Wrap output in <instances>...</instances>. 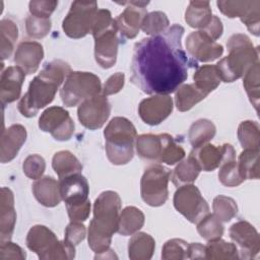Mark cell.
I'll use <instances>...</instances> for the list:
<instances>
[{
	"mask_svg": "<svg viewBox=\"0 0 260 260\" xmlns=\"http://www.w3.org/2000/svg\"><path fill=\"white\" fill-rule=\"evenodd\" d=\"M184 27L142 39L134 46L130 81L147 94L174 92L188 77L189 59L182 48Z\"/></svg>",
	"mask_w": 260,
	"mask_h": 260,
	"instance_id": "obj_1",
	"label": "cell"
},
{
	"mask_svg": "<svg viewBox=\"0 0 260 260\" xmlns=\"http://www.w3.org/2000/svg\"><path fill=\"white\" fill-rule=\"evenodd\" d=\"M71 72L68 63L62 60H53L47 63L41 72L30 81L26 93L18 103V111L24 117L30 118L48 106Z\"/></svg>",
	"mask_w": 260,
	"mask_h": 260,
	"instance_id": "obj_2",
	"label": "cell"
},
{
	"mask_svg": "<svg viewBox=\"0 0 260 260\" xmlns=\"http://www.w3.org/2000/svg\"><path fill=\"white\" fill-rule=\"evenodd\" d=\"M121 203L120 196L114 191H105L95 199L87 236L88 246L95 254L110 249L112 236L118 230Z\"/></svg>",
	"mask_w": 260,
	"mask_h": 260,
	"instance_id": "obj_3",
	"label": "cell"
},
{
	"mask_svg": "<svg viewBox=\"0 0 260 260\" xmlns=\"http://www.w3.org/2000/svg\"><path fill=\"white\" fill-rule=\"evenodd\" d=\"M226 47L229 55L215 65L221 81L233 82L245 75V73L259 62V50L255 48L251 40L242 34L233 35Z\"/></svg>",
	"mask_w": 260,
	"mask_h": 260,
	"instance_id": "obj_4",
	"label": "cell"
},
{
	"mask_svg": "<svg viewBox=\"0 0 260 260\" xmlns=\"http://www.w3.org/2000/svg\"><path fill=\"white\" fill-rule=\"evenodd\" d=\"M104 136L107 156L113 165H126L132 159L136 129L131 121L124 117L113 118L107 125Z\"/></svg>",
	"mask_w": 260,
	"mask_h": 260,
	"instance_id": "obj_5",
	"label": "cell"
},
{
	"mask_svg": "<svg viewBox=\"0 0 260 260\" xmlns=\"http://www.w3.org/2000/svg\"><path fill=\"white\" fill-rule=\"evenodd\" d=\"M27 248L42 260L72 259L75 256V246L59 241L56 235L47 226L34 225L26 236Z\"/></svg>",
	"mask_w": 260,
	"mask_h": 260,
	"instance_id": "obj_6",
	"label": "cell"
},
{
	"mask_svg": "<svg viewBox=\"0 0 260 260\" xmlns=\"http://www.w3.org/2000/svg\"><path fill=\"white\" fill-rule=\"evenodd\" d=\"M101 91L102 83L95 74L71 71L60 90V96L66 107H74L91 96L100 94Z\"/></svg>",
	"mask_w": 260,
	"mask_h": 260,
	"instance_id": "obj_7",
	"label": "cell"
},
{
	"mask_svg": "<svg viewBox=\"0 0 260 260\" xmlns=\"http://www.w3.org/2000/svg\"><path fill=\"white\" fill-rule=\"evenodd\" d=\"M170 177V170L161 165L148 167L140 182V194L143 201L153 207L165 204L169 195L168 183Z\"/></svg>",
	"mask_w": 260,
	"mask_h": 260,
	"instance_id": "obj_8",
	"label": "cell"
},
{
	"mask_svg": "<svg viewBox=\"0 0 260 260\" xmlns=\"http://www.w3.org/2000/svg\"><path fill=\"white\" fill-rule=\"evenodd\" d=\"M98 10V3L94 1H74L62 23L66 36L80 39L91 32Z\"/></svg>",
	"mask_w": 260,
	"mask_h": 260,
	"instance_id": "obj_9",
	"label": "cell"
},
{
	"mask_svg": "<svg viewBox=\"0 0 260 260\" xmlns=\"http://www.w3.org/2000/svg\"><path fill=\"white\" fill-rule=\"evenodd\" d=\"M174 206L192 223H197L209 213L206 200L202 197L199 189L192 184L178 187L174 195Z\"/></svg>",
	"mask_w": 260,
	"mask_h": 260,
	"instance_id": "obj_10",
	"label": "cell"
},
{
	"mask_svg": "<svg viewBox=\"0 0 260 260\" xmlns=\"http://www.w3.org/2000/svg\"><path fill=\"white\" fill-rule=\"evenodd\" d=\"M39 127L59 141L69 140L74 132V122L69 113L57 106L50 107L43 112L39 119Z\"/></svg>",
	"mask_w": 260,
	"mask_h": 260,
	"instance_id": "obj_11",
	"label": "cell"
},
{
	"mask_svg": "<svg viewBox=\"0 0 260 260\" xmlns=\"http://www.w3.org/2000/svg\"><path fill=\"white\" fill-rule=\"evenodd\" d=\"M217 6L222 14L230 18L240 17L248 30L259 36L260 2L259 1H217Z\"/></svg>",
	"mask_w": 260,
	"mask_h": 260,
	"instance_id": "obj_12",
	"label": "cell"
},
{
	"mask_svg": "<svg viewBox=\"0 0 260 260\" xmlns=\"http://www.w3.org/2000/svg\"><path fill=\"white\" fill-rule=\"evenodd\" d=\"M111 113V105L103 93L83 101L77 110L80 123L90 130L104 126Z\"/></svg>",
	"mask_w": 260,
	"mask_h": 260,
	"instance_id": "obj_13",
	"label": "cell"
},
{
	"mask_svg": "<svg viewBox=\"0 0 260 260\" xmlns=\"http://www.w3.org/2000/svg\"><path fill=\"white\" fill-rule=\"evenodd\" d=\"M230 237L236 245L239 258L251 259L260 251V239L256 229L245 220L235 222L230 228Z\"/></svg>",
	"mask_w": 260,
	"mask_h": 260,
	"instance_id": "obj_14",
	"label": "cell"
},
{
	"mask_svg": "<svg viewBox=\"0 0 260 260\" xmlns=\"http://www.w3.org/2000/svg\"><path fill=\"white\" fill-rule=\"evenodd\" d=\"M186 49L191 57L200 62H211L223 53V47L202 30L191 32L186 40Z\"/></svg>",
	"mask_w": 260,
	"mask_h": 260,
	"instance_id": "obj_15",
	"label": "cell"
},
{
	"mask_svg": "<svg viewBox=\"0 0 260 260\" xmlns=\"http://www.w3.org/2000/svg\"><path fill=\"white\" fill-rule=\"evenodd\" d=\"M116 23L106 30L93 36L94 58L103 68H111L117 60L119 40Z\"/></svg>",
	"mask_w": 260,
	"mask_h": 260,
	"instance_id": "obj_16",
	"label": "cell"
},
{
	"mask_svg": "<svg viewBox=\"0 0 260 260\" xmlns=\"http://www.w3.org/2000/svg\"><path fill=\"white\" fill-rule=\"evenodd\" d=\"M173 111V100L168 94H155L140 102L138 113L141 120L151 126L158 125Z\"/></svg>",
	"mask_w": 260,
	"mask_h": 260,
	"instance_id": "obj_17",
	"label": "cell"
},
{
	"mask_svg": "<svg viewBox=\"0 0 260 260\" xmlns=\"http://www.w3.org/2000/svg\"><path fill=\"white\" fill-rule=\"evenodd\" d=\"M59 183L62 200L65 202L66 207L78 206L88 201L89 187L87 180L81 173L61 179Z\"/></svg>",
	"mask_w": 260,
	"mask_h": 260,
	"instance_id": "obj_18",
	"label": "cell"
},
{
	"mask_svg": "<svg viewBox=\"0 0 260 260\" xmlns=\"http://www.w3.org/2000/svg\"><path fill=\"white\" fill-rule=\"evenodd\" d=\"M129 4L124 11L117 16L115 23L120 35L126 39H134L141 28L142 21L147 14V11L144 7L137 6L131 2H125ZM121 3V4H125Z\"/></svg>",
	"mask_w": 260,
	"mask_h": 260,
	"instance_id": "obj_19",
	"label": "cell"
},
{
	"mask_svg": "<svg viewBox=\"0 0 260 260\" xmlns=\"http://www.w3.org/2000/svg\"><path fill=\"white\" fill-rule=\"evenodd\" d=\"M24 77V71L18 66H10L2 72L0 79V98L3 106L16 101L20 96Z\"/></svg>",
	"mask_w": 260,
	"mask_h": 260,
	"instance_id": "obj_20",
	"label": "cell"
},
{
	"mask_svg": "<svg viewBox=\"0 0 260 260\" xmlns=\"http://www.w3.org/2000/svg\"><path fill=\"white\" fill-rule=\"evenodd\" d=\"M44 57L43 46L38 42L25 41L18 45L14 54V62L24 73H35Z\"/></svg>",
	"mask_w": 260,
	"mask_h": 260,
	"instance_id": "obj_21",
	"label": "cell"
},
{
	"mask_svg": "<svg viewBox=\"0 0 260 260\" xmlns=\"http://www.w3.org/2000/svg\"><path fill=\"white\" fill-rule=\"evenodd\" d=\"M26 140V130L20 124H13L2 132L0 160L2 164L11 161L16 155L22 144Z\"/></svg>",
	"mask_w": 260,
	"mask_h": 260,
	"instance_id": "obj_22",
	"label": "cell"
},
{
	"mask_svg": "<svg viewBox=\"0 0 260 260\" xmlns=\"http://www.w3.org/2000/svg\"><path fill=\"white\" fill-rule=\"evenodd\" d=\"M0 202V241L5 242L10 241L16 221L14 198L10 189L2 187Z\"/></svg>",
	"mask_w": 260,
	"mask_h": 260,
	"instance_id": "obj_23",
	"label": "cell"
},
{
	"mask_svg": "<svg viewBox=\"0 0 260 260\" xmlns=\"http://www.w3.org/2000/svg\"><path fill=\"white\" fill-rule=\"evenodd\" d=\"M219 167L218 179L222 185L236 187L244 182L236 161V151L231 144H223V157Z\"/></svg>",
	"mask_w": 260,
	"mask_h": 260,
	"instance_id": "obj_24",
	"label": "cell"
},
{
	"mask_svg": "<svg viewBox=\"0 0 260 260\" xmlns=\"http://www.w3.org/2000/svg\"><path fill=\"white\" fill-rule=\"evenodd\" d=\"M32 193L36 199L46 207L57 206L62 200L60 183L49 176L40 178L32 184Z\"/></svg>",
	"mask_w": 260,
	"mask_h": 260,
	"instance_id": "obj_25",
	"label": "cell"
},
{
	"mask_svg": "<svg viewBox=\"0 0 260 260\" xmlns=\"http://www.w3.org/2000/svg\"><path fill=\"white\" fill-rule=\"evenodd\" d=\"M167 133L164 134H142L136 137L135 146L138 155L147 160L159 161Z\"/></svg>",
	"mask_w": 260,
	"mask_h": 260,
	"instance_id": "obj_26",
	"label": "cell"
},
{
	"mask_svg": "<svg viewBox=\"0 0 260 260\" xmlns=\"http://www.w3.org/2000/svg\"><path fill=\"white\" fill-rule=\"evenodd\" d=\"M190 156L195 160L200 171L210 172L219 167L223 157V145L215 146L213 144H203L194 148Z\"/></svg>",
	"mask_w": 260,
	"mask_h": 260,
	"instance_id": "obj_27",
	"label": "cell"
},
{
	"mask_svg": "<svg viewBox=\"0 0 260 260\" xmlns=\"http://www.w3.org/2000/svg\"><path fill=\"white\" fill-rule=\"evenodd\" d=\"M155 242L146 233H135L129 241L128 254L132 260H148L154 252Z\"/></svg>",
	"mask_w": 260,
	"mask_h": 260,
	"instance_id": "obj_28",
	"label": "cell"
},
{
	"mask_svg": "<svg viewBox=\"0 0 260 260\" xmlns=\"http://www.w3.org/2000/svg\"><path fill=\"white\" fill-rule=\"evenodd\" d=\"M211 18L212 12L208 1H191L185 12L186 22L191 27L201 30L207 26Z\"/></svg>",
	"mask_w": 260,
	"mask_h": 260,
	"instance_id": "obj_29",
	"label": "cell"
},
{
	"mask_svg": "<svg viewBox=\"0 0 260 260\" xmlns=\"http://www.w3.org/2000/svg\"><path fill=\"white\" fill-rule=\"evenodd\" d=\"M52 167L60 180L82 171V165L78 158L68 150L56 152L52 159Z\"/></svg>",
	"mask_w": 260,
	"mask_h": 260,
	"instance_id": "obj_30",
	"label": "cell"
},
{
	"mask_svg": "<svg viewBox=\"0 0 260 260\" xmlns=\"http://www.w3.org/2000/svg\"><path fill=\"white\" fill-rule=\"evenodd\" d=\"M144 223L143 212L134 206L125 207L119 215L117 232L122 236H131L137 233Z\"/></svg>",
	"mask_w": 260,
	"mask_h": 260,
	"instance_id": "obj_31",
	"label": "cell"
},
{
	"mask_svg": "<svg viewBox=\"0 0 260 260\" xmlns=\"http://www.w3.org/2000/svg\"><path fill=\"white\" fill-rule=\"evenodd\" d=\"M194 84L206 96L220 83L215 65H203L198 67L193 75Z\"/></svg>",
	"mask_w": 260,
	"mask_h": 260,
	"instance_id": "obj_32",
	"label": "cell"
},
{
	"mask_svg": "<svg viewBox=\"0 0 260 260\" xmlns=\"http://www.w3.org/2000/svg\"><path fill=\"white\" fill-rule=\"evenodd\" d=\"M205 98L206 95L200 91L194 83L183 84L176 91L175 103L180 112H186Z\"/></svg>",
	"mask_w": 260,
	"mask_h": 260,
	"instance_id": "obj_33",
	"label": "cell"
},
{
	"mask_svg": "<svg viewBox=\"0 0 260 260\" xmlns=\"http://www.w3.org/2000/svg\"><path fill=\"white\" fill-rule=\"evenodd\" d=\"M215 131V126L210 120L200 119L191 125L188 138L193 148H197L212 139Z\"/></svg>",
	"mask_w": 260,
	"mask_h": 260,
	"instance_id": "obj_34",
	"label": "cell"
},
{
	"mask_svg": "<svg viewBox=\"0 0 260 260\" xmlns=\"http://www.w3.org/2000/svg\"><path fill=\"white\" fill-rule=\"evenodd\" d=\"M200 173V169L195 160L189 155V157L181 161L173 171L171 180L177 187L193 183Z\"/></svg>",
	"mask_w": 260,
	"mask_h": 260,
	"instance_id": "obj_35",
	"label": "cell"
},
{
	"mask_svg": "<svg viewBox=\"0 0 260 260\" xmlns=\"http://www.w3.org/2000/svg\"><path fill=\"white\" fill-rule=\"evenodd\" d=\"M18 38V28L16 24L8 18H4L0 22V54L2 60L8 58Z\"/></svg>",
	"mask_w": 260,
	"mask_h": 260,
	"instance_id": "obj_36",
	"label": "cell"
},
{
	"mask_svg": "<svg viewBox=\"0 0 260 260\" xmlns=\"http://www.w3.org/2000/svg\"><path fill=\"white\" fill-rule=\"evenodd\" d=\"M238 167L244 180L259 179V149H244L239 156Z\"/></svg>",
	"mask_w": 260,
	"mask_h": 260,
	"instance_id": "obj_37",
	"label": "cell"
},
{
	"mask_svg": "<svg viewBox=\"0 0 260 260\" xmlns=\"http://www.w3.org/2000/svg\"><path fill=\"white\" fill-rule=\"evenodd\" d=\"M239 252L234 243L223 240L210 241L205 246V259H238Z\"/></svg>",
	"mask_w": 260,
	"mask_h": 260,
	"instance_id": "obj_38",
	"label": "cell"
},
{
	"mask_svg": "<svg viewBox=\"0 0 260 260\" xmlns=\"http://www.w3.org/2000/svg\"><path fill=\"white\" fill-rule=\"evenodd\" d=\"M238 138L244 149H259V125L255 121H244L239 125Z\"/></svg>",
	"mask_w": 260,
	"mask_h": 260,
	"instance_id": "obj_39",
	"label": "cell"
},
{
	"mask_svg": "<svg viewBox=\"0 0 260 260\" xmlns=\"http://www.w3.org/2000/svg\"><path fill=\"white\" fill-rule=\"evenodd\" d=\"M197 232L206 241H215L223 235V225L214 214H206L197 222Z\"/></svg>",
	"mask_w": 260,
	"mask_h": 260,
	"instance_id": "obj_40",
	"label": "cell"
},
{
	"mask_svg": "<svg viewBox=\"0 0 260 260\" xmlns=\"http://www.w3.org/2000/svg\"><path fill=\"white\" fill-rule=\"evenodd\" d=\"M260 78H259V62L253 65L244 75L243 85L250 99V102L258 111L260 98Z\"/></svg>",
	"mask_w": 260,
	"mask_h": 260,
	"instance_id": "obj_41",
	"label": "cell"
},
{
	"mask_svg": "<svg viewBox=\"0 0 260 260\" xmlns=\"http://www.w3.org/2000/svg\"><path fill=\"white\" fill-rule=\"evenodd\" d=\"M212 208L214 215L222 222H228L237 215L238 206L236 201L228 196L218 195L213 199Z\"/></svg>",
	"mask_w": 260,
	"mask_h": 260,
	"instance_id": "obj_42",
	"label": "cell"
},
{
	"mask_svg": "<svg viewBox=\"0 0 260 260\" xmlns=\"http://www.w3.org/2000/svg\"><path fill=\"white\" fill-rule=\"evenodd\" d=\"M168 26H169V18L166 15V13L161 11H153L146 14V16L142 21L141 29L146 35L155 36L166 31Z\"/></svg>",
	"mask_w": 260,
	"mask_h": 260,
	"instance_id": "obj_43",
	"label": "cell"
},
{
	"mask_svg": "<svg viewBox=\"0 0 260 260\" xmlns=\"http://www.w3.org/2000/svg\"><path fill=\"white\" fill-rule=\"evenodd\" d=\"M189 244L182 239H172L165 243L161 258L165 260H181L188 258Z\"/></svg>",
	"mask_w": 260,
	"mask_h": 260,
	"instance_id": "obj_44",
	"label": "cell"
},
{
	"mask_svg": "<svg viewBox=\"0 0 260 260\" xmlns=\"http://www.w3.org/2000/svg\"><path fill=\"white\" fill-rule=\"evenodd\" d=\"M185 156L184 148L176 142L173 136L167 134L166 142L164 145L162 153L159 159V162H165L167 165L173 166L179 161H181Z\"/></svg>",
	"mask_w": 260,
	"mask_h": 260,
	"instance_id": "obj_45",
	"label": "cell"
},
{
	"mask_svg": "<svg viewBox=\"0 0 260 260\" xmlns=\"http://www.w3.org/2000/svg\"><path fill=\"white\" fill-rule=\"evenodd\" d=\"M25 28L29 37L35 39H42L49 34L51 29V20L50 18L30 15L25 20Z\"/></svg>",
	"mask_w": 260,
	"mask_h": 260,
	"instance_id": "obj_46",
	"label": "cell"
},
{
	"mask_svg": "<svg viewBox=\"0 0 260 260\" xmlns=\"http://www.w3.org/2000/svg\"><path fill=\"white\" fill-rule=\"evenodd\" d=\"M22 169L26 177L32 180H38L45 172L46 162L41 155L30 154L24 159Z\"/></svg>",
	"mask_w": 260,
	"mask_h": 260,
	"instance_id": "obj_47",
	"label": "cell"
},
{
	"mask_svg": "<svg viewBox=\"0 0 260 260\" xmlns=\"http://www.w3.org/2000/svg\"><path fill=\"white\" fill-rule=\"evenodd\" d=\"M85 234H86L85 226L81 222L71 221L65 229L64 240L67 243H69L73 246H76L84 240Z\"/></svg>",
	"mask_w": 260,
	"mask_h": 260,
	"instance_id": "obj_48",
	"label": "cell"
},
{
	"mask_svg": "<svg viewBox=\"0 0 260 260\" xmlns=\"http://www.w3.org/2000/svg\"><path fill=\"white\" fill-rule=\"evenodd\" d=\"M57 1H30L28 4L30 15L43 18H50V15L56 9Z\"/></svg>",
	"mask_w": 260,
	"mask_h": 260,
	"instance_id": "obj_49",
	"label": "cell"
},
{
	"mask_svg": "<svg viewBox=\"0 0 260 260\" xmlns=\"http://www.w3.org/2000/svg\"><path fill=\"white\" fill-rule=\"evenodd\" d=\"M26 255L25 252L16 244L11 243L10 241L1 242L0 245V259L7 260V259H25Z\"/></svg>",
	"mask_w": 260,
	"mask_h": 260,
	"instance_id": "obj_50",
	"label": "cell"
},
{
	"mask_svg": "<svg viewBox=\"0 0 260 260\" xmlns=\"http://www.w3.org/2000/svg\"><path fill=\"white\" fill-rule=\"evenodd\" d=\"M124 81H125V75L123 73L117 72L113 74L105 82L102 88V93L107 96V95L115 94L119 92L124 86Z\"/></svg>",
	"mask_w": 260,
	"mask_h": 260,
	"instance_id": "obj_51",
	"label": "cell"
},
{
	"mask_svg": "<svg viewBox=\"0 0 260 260\" xmlns=\"http://www.w3.org/2000/svg\"><path fill=\"white\" fill-rule=\"evenodd\" d=\"M68 216L71 219V221H84L87 219L89 212H90V201L88 200L84 204L78 205V206H72V207H66Z\"/></svg>",
	"mask_w": 260,
	"mask_h": 260,
	"instance_id": "obj_52",
	"label": "cell"
},
{
	"mask_svg": "<svg viewBox=\"0 0 260 260\" xmlns=\"http://www.w3.org/2000/svg\"><path fill=\"white\" fill-rule=\"evenodd\" d=\"M202 31H204L206 35H208L212 40L216 41L218 38H220V36L222 35V31H223L221 20L216 15H212L210 22L207 24V26L205 28L202 29Z\"/></svg>",
	"mask_w": 260,
	"mask_h": 260,
	"instance_id": "obj_53",
	"label": "cell"
},
{
	"mask_svg": "<svg viewBox=\"0 0 260 260\" xmlns=\"http://www.w3.org/2000/svg\"><path fill=\"white\" fill-rule=\"evenodd\" d=\"M188 258L189 259L205 258V246L200 244V243H191V244H189Z\"/></svg>",
	"mask_w": 260,
	"mask_h": 260,
	"instance_id": "obj_54",
	"label": "cell"
}]
</instances>
